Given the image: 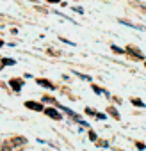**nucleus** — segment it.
Listing matches in <instances>:
<instances>
[{
  "instance_id": "6e6552de",
  "label": "nucleus",
  "mask_w": 146,
  "mask_h": 151,
  "mask_svg": "<svg viewBox=\"0 0 146 151\" xmlns=\"http://www.w3.org/2000/svg\"><path fill=\"white\" fill-rule=\"evenodd\" d=\"M107 112H109V114H111V116H112L114 119H119V112H118V110H116L114 107H109V109H107Z\"/></svg>"
},
{
  "instance_id": "9b49d317",
  "label": "nucleus",
  "mask_w": 146,
  "mask_h": 151,
  "mask_svg": "<svg viewBox=\"0 0 146 151\" xmlns=\"http://www.w3.org/2000/svg\"><path fill=\"white\" fill-rule=\"evenodd\" d=\"M112 52H116V53H123V48H119V46H112Z\"/></svg>"
},
{
  "instance_id": "f03ea898",
  "label": "nucleus",
  "mask_w": 146,
  "mask_h": 151,
  "mask_svg": "<svg viewBox=\"0 0 146 151\" xmlns=\"http://www.w3.org/2000/svg\"><path fill=\"white\" fill-rule=\"evenodd\" d=\"M9 86H11L14 91H20V89L23 87V80H22V78H13V80H9Z\"/></svg>"
},
{
  "instance_id": "2eb2a0df",
  "label": "nucleus",
  "mask_w": 146,
  "mask_h": 151,
  "mask_svg": "<svg viewBox=\"0 0 146 151\" xmlns=\"http://www.w3.org/2000/svg\"><path fill=\"white\" fill-rule=\"evenodd\" d=\"M89 139H91V140H96V133H95V132H89Z\"/></svg>"
},
{
  "instance_id": "f3484780",
  "label": "nucleus",
  "mask_w": 146,
  "mask_h": 151,
  "mask_svg": "<svg viewBox=\"0 0 146 151\" xmlns=\"http://www.w3.org/2000/svg\"><path fill=\"white\" fill-rule=\"evenodd\" d=\"M98 146H102V147H105V146H107V142H105V140H100V142H98Z\"/></svg>"
},
{
  "instance_id": "9d476101",
  "label": "nucleus",
  "mask_w": 146,
  "mask_h": 151,
  "mask_svg": "<svg viewBox=\"0 0 146 151\" xmlns=\"http://www.w3.org/2000/svg\"><path fill=\"white\" fill-rule=\"evenodd\" d=\"M132 103H134V105H137V107H144V103H142L139 98H132Z\"/></svg>"
},
{
  "instance_id": "423d86ee",
  "label": "nucleus",
  "mask_w": 146,
  "mask_h": 151,
  "mask_svg": "<svg viewBox=\"0 0 146 151\" xmlns=\"http://www.w3.org/2000/svg\"><path fill=\"white\" fill-rule=\"evenodd\" d=\"M126 52H128V53H132V57H134V59H137V57H139V59H144V57H142V53H141L139 50H135L134 46H128V50H126Z\"/></svg>"
},
{
  "instance_id": "f257e3e1",
  "label": "nucleus",
  "mask_w": 146,
  "mask_h": 151,
  "mask_svg": "<svg viewBox=\"0 0 146 151\" xmlns=\"http://www.w3.org/2000/svg\"><path fill=\"white\" fill-rule=\"evenodd\" d=\"M45 114L48 116V117H52V119H55V121H61L62 119V116L55 110V109H45Z\"/></svg>"
},
{
  "instance_id": "dca6fc26",
  "label": "nucleus",
  "mask_w": 146,
  "mask_h": 151,
  "mask_svg": "<svg viewBox=\"0 0 146 151\" xmlns=\"http://www.w3.org/2000/svg\"><path fill=\"white\" fill-rule=\"evenodd\" d=\"M73 11H75V13H80V14L84 13V9H82V7H73Z\"/></svg>"
},
{
  "instance_id": "6ab92c4d",
  "label": "nucleus",
  "mask_w": 146,
  "mask_h": 151,
  "mask_svg": "<svg viewBox=\"0 0 146 151\" xmlns=\"http://www.w3.org/2000/svg\"><path fill=\"white\" fill-rule=\"evenodd\" d=\"M0 151H2V142H0Z\"/></svg>"
},
{
  "instance_id": "a211bd4d",
  "label": "nucleus",
  "mask_w": 146,
  "mask_h": 151,
  "mask_svg": "<svg viewBox=\"0 0 146 151\" xmlns=\"http://www.w3.org/2000/svg\"><path fill=\"white\" fill-rule=\"evenodd\" d=\"M0 46H4V41H2V39H0Z\"/></svg>"
},
{
  "instance_id": "7ed1b4c3",
  "label": "nucleus",
  "mask_w": 146,
  "mask_h": 151,
  "mask_svg": "<svg viewBox=\"0 0 146 151\" xmlns=\"http://www.w3.org/2000/svg\"><path fill=\"white\" fill-rule=\"evenodd\" d=\"M25 107L27 109H30V110H43V105L41 103H36V101H25Z\"/></svg>"
},
{
  "instance_id": "ddd939ff",
  "label": "nucleus",
  "mask_w": 146,
  "mask_h": 151,
  "mask_svg": "<svg viewBox=\"0 0 146 151\" xmlns=\"http://www.w3.org/2000/svg\"><path fill=\"white\" fill-rule=\"evenodd\" d=\"M86 114H91V116H96V112L93 109H86Z\"/></svg>"
},
{
  "instance_id": "39448f33",
  "label": "nucleus",
  "mask_w": 146,
  "mask_h": 151,
  "mask_svg": "<svg viewBox=\"0 0 146 151\" xmlns=\"http://www.w3.org/2000/svg\"><path fill=\"white\" fill-rule=\"evenodd\" d=\"M11 144L13 146H22V144H27V139L25 137H13L11 139Z\"/></svg>"
},
{
  "instance_id": "20e7f679",
  "label": "nucleus",
  "mask_w": 146,
  "mask_h": 151,
  "mask_svg": "<svg viewBox=\"0 0 146 151\" xmlns=\"http://www.w3.org/2000/svg\"><path fill=\"white\" fill-rule=\"evenodd\" d=\"M36 82H38V86H43L45 89H55V87H53V84H52L50 80H45V78H38Z\"/></svg>"
},
{
  "instance_id": "f8f14e48",
  "label": "nucleus",
  "mask_w": 146,
  "mask_h": 151,
  "mask_svg": "<svg viewBox=\"0 0 146 151\" xmlns=\"http://www.w3.org/2000/svg\"><path fill=\"white\" fill-rule=\"evenodd\" d=\"M93 91H95L96 94H102V93H103V91H102V89H100L98 86H93Z\"/></svg>"
},
{
  "instance_id": "4468645a",
  "label": "nucleus",
  "mask_w": 146,
  "mask_h": 151,
  "mask_svg": "<svg viewBox=\"0 0 146 151\" xmlns=\"http://www.w3.org/2000/svg\"><path fill=\"white\" fill-rule=\"evenodd\" d=\"M96 117H98V119H105L107 116H105V114H102V112H96Z\"/></svg>"
},
{
  "instance_id": "1a4fd4ad",
  "label": "nucleus",
  "mask_w": 146,
  "mask_h": 151,
  "mask_svg": "<svg viewBox=\"0 0 146 151\" xmlns=\"http://www.w3.org/2000/svg\"><path fill=\"white\" fill-rule=\"evenodd\" d=\"M14 64V59H4L2 62H0V68H4V66H13Z\"/></svg>"
},
{
  "instance_id": "0eeeda50",
  "label": "nucleus",
  "mask_w": 146,
  "mask_h": 151,
  "mask_svg": "<svg viewBox=\"0 0 146 151\" xmlns=\"http://www.w3.org/2000/svg\"><path fill=\"white\" fill-rule=\"evenodd\" d=\"M119 23H123V25H128V27H134V29H139V30H142V27H141V25H135V23H132V22H128V20H119Z\"/></svg>"
}]
</instances>
